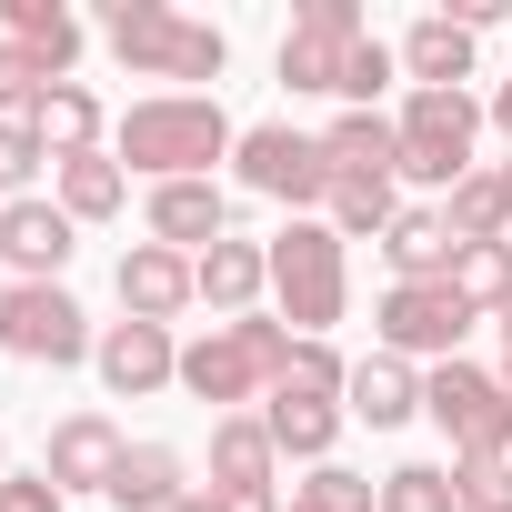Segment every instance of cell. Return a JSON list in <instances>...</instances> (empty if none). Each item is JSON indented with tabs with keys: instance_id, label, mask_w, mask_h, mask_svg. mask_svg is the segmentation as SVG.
I'll list each match as a JSON object with an SVG mask.
<instances>
[{
	"instance_id": "30bf717a",
	"label": "cell",
	"mask_w": 512,
	"mask_h": 512,
	"mask_svg": "<svg viewBox=\"0 0 512 512\" xmlns=\"http://www.w3.org/2000/svg\"><path fill=\"white\" fill-rule=\"evenodd\" d=\"M372 31H362V11L352 0H312V11L282 31V81L292 91H332L342 101V71H352V51H362Z\"/></svg>"
},
{
	"instance_id": "3957f363",
	"label": "cell",
	"mask_w": 512,
	"mask_h": 512,
	"mask_svg": "<svg viewBox=\"0 0 512 512\" xmlns=\"http://www.w3.org/2000/svg\"><path fill=\"white\" fill-rule=\"evenodd\" d=\"M101 41L141 71V81H221L231 71V41L191 11H171V0H111L101 11Z\"/></svg>"
},
{
	"instance_id": "4fadbf2b",
	"label": "cell",
	"mask_w": 512,
	"mask_h": 512,
	"mask_svg": "<svg viewBox=\"0 0 512 512\" xmlns=\"http://www.w3.org/2000/svg\"><path fill=\"white\" fill-rule=\"evenodd\" d=\"M71 251H81V221L61 201H11L0 211V262H11L21 282H61Z\"/></svg>"
},
{
	"instance_id": "60d3db41",
	"label": "cell",
	"mask_w": 512,
	"mask_h": 512,
	"mask_svg": "<svg viewBox=\"0 0 512 512\" xmlns=\"http://www.w3.org/2000/svg\"><path fill=\"white\" fill-rule=\"evenodd\" d=\"M0 482H11V442H0Z\"/></svg>"
},
{
	"instance_id": "7c38bea8",
	"label": "cell",
	"mask_w": 512,
	"mask_h": 512,
	"mask_svg": "<svg viewBox=\"0 0 512 512\" xmlns=\"http://www.w3.org/2000/svg\"><path fill=\"white\" fill-rule=\"evenodd\" d=\"M91 362H101V392H111V402H141V392L181 382V342H171L161 322H111Z\"/></svg>"
},
{
	"instance_id": "9c48e42d",
	"label": "cell",
	"mask_w": 512,
	"mask_h": 512,
	"mask_svg": "<svg viewBox=\"0 0 512 512\" xmlns=\"http://www.w3.org/2000/svg\"><path fill=\"white\" fill-rule=\"evenodd\" d=\"M462 332H472V302L452 282H392L382 292V352H402V362H462Z\"/></svg>"
},
{
	"instance_id": "ba28073f",
	"label": "cell",
	"mask_w": 512,
	"mask_h": 512,
	"mask_svg": "<svg viewBox=\"0 0 512 512\" xmlns=\"http://www.w3.org/2000/svg\"><path fill=\"white\" fill-rule=\"evenodd\" d=\"M231 161H241V191H262V201H292V211H322V201H332V161H322V141L292 131V121H251Z\"/></svg>"
},
{
	"instance_id": "8d00e7d4",
	"label": "cell",
	"mask_w": 512,
	"mask_h": 512,
	"mask_svg": "<svg viewBox=\"0 0 512 512\" xmlns=\"http://www.w3.org/2000/svg\"><path fill=\"white\" fill-rule=\"evenodd\" d=\"M0 512H71V492L51 472H11V482H0Z\"/></svg>"
},
{
	"instance_id": "ffe728a7",
	"label": "cell",
	"mask_w": 512,
	"mask_h": 512,
	"mask_svg": "<svg viewBox=\"0 0 512 512\" xmlns=\"http://www.w3.org/2000/svg\"><path fill=\"white\" fill-rule=\"evenodd\" d=\"M342 412H352V422H372V432H392V422H412V412H422V372H412L402 352H372V362H352Z\"/></svg>"
},
{
	"instance_id": "d6986e66",
	"label": "cell",
	"mask_w": 512,
	"mask_h": 512,
	"mask_svg": "<svg viewBox=\"0 0 512 512\" xmlns=\"http://www.w3.org/2000/svg\"><path fill=\"white\" fill-rule=\"evenodd\" d=\"M402 71H412V91H462L472 81V31L452 11H422L402 31Z\"/></svg>"
},
{
	"instance_id": "ab89813d",
	"label": "cell",
	"mask_w": 512,
	"mask_h": 512,
	"mask_svg": "<svg viewBox=\"0 0 512 512\" xmlns=\"http://www.w3.org/2000/svg\"><path fill=\"white\" fill-rule=\"evenodd\" d=\"M171 512H221V492H211V482H201V492H181V502H171Z\"/></svg>"
},
{
	"instance_id": "7402d4cb",
	"label": "cell",
	"mask_w": 512,
	"mask_h": 512,
	"mask_svg": "<svg viewBox=\"0 0 512 512\" xmlns=\"http://www.w3.org/2000/svg\"><path fill=\"white\" fill-rule=\"evenodd\" d=\"M31 131H41V151H51V171H61V161L101 151V101H91L81 81H51V91H41V111H31Z\"/></svg>"
},
{
	"instance_id": "5bb4252c",
	"label": "cell",
	"mask_w": 512,
	"mask_h": 512,
	"mask_svg": "<svg viewBox=\"0 0 512 512\" xmlns=\"http://www.w3.org/2000/svg\"><path fill=\"white\" fill-rule=\"evenodd\" d=\"M151 241L201 262L211 241H231V201H221L211 181H151Z\"/></svg>"
},
{
	"instance_id": "5b68a950",
	"label": "cell",
	"mask_w": 512,
	"mask_h": 512,
	"mask_svg": "<svg viewBox=\"0 0 512 512\" xmlns=\"http://www.w3.org/2000/svg\"><path fill=\"white\" fill-rule=\"evenodd\" d=\"M482 121H492V111H482L472 91H412V101H402V121H392V131H402V181L452 191L462 171H482V161H472Z\"/></svg>"
},
{
	"instance_id": "f35d334b",
	"label": "cell",
	"mask_w": 512,
	"mask_h": 512,
	"mask_svg": "<svg viewBox=\"0 0 512 512\" xmlns=\"http://www.w3.org/2000/svg\"><path fill=\"white\" fill-rule=\"evenodd\" d=\"M492 131L512 141V71H502V91H492Z\"/></svg>"
},
{
	"instance_id": "603a6c76",
	"label": "cell",
	"mask_w": 512,
	"mask_h": 512,
	"mask_svg": "<svg viewBox=\"0 0 512 512\" xmlns=\"http://www.w3.org/2000/svg\"><path fill=\"white\" fill-rule=\"evenodd\" d=\"M181 472H191V462H181L171 442H131V452H121V472H111V502H121V512H171V502L191 492Z\"/></svg>"
},
{
	"instance_id": "277c9868",
	"label": "cell",
	"mask_w": 512,
	"mask_h": 512,
	"mask_svg": "<svg viewBox=\"0 0 512 512\" xmlns=\"http://www.w3.org/2000/svg\"><path fill=\"white\" fill-rule=\"evenodd\" d=\"M272 302H282V322H292L302 342H322V332L342 322L352 272H342V231H332V221H292V231H272Z\"/></svg>"
},
{
	"instance_id": "e575fe53",
	"label": "cell",
	"mask_w": 512,
	"mask_h": 512,
	"mask_svg": "<svg viewBox=\"0 0 512 512\" xmlns=\"http://www.w3.org/2000/svg\"><path fill=\"white\" fill-rule=\"evenodd\" d=\"M392 71H402V51H382V41H362V51H352V71H342V101H352V111H372Z\"/></svg>"
},
{
	"instance_id": "52a82bcc",
	"label": "cell",
	"mask_w": 512,
	"mask_h": 512,
	"mask_svg": "<svg viewBox=\"0 0 512 512\" xmlns=\"http://www.w3.org/2000/svg\"><path fill=\"white\" fill-rule=\"evenodd\" d=\"M0 352L41 362V372H71V362L101 352V332H91V312L61 282H11V292H0Z\"/></svg>"
},
{
	"instance_id": "d6a6232c",
	"label": "cell",
	"mask_w": 512,
	"mask_h": 512,
	"mask_svg": "<svg viewBox=\"0 0 512 512\" xmlns=\"http://www.w3.org/2000/svg\"><path fill=\"white\" fill-rule=\"evenodd\" d=\"M382 512H462V502H452L442 462H402V472H382Z\"/></svg>"
},
{
	"instance_id": "7bdbcfd3",
	"label": "cell",
	"mask_w": 512,
	"mask_h": 512,
	"mask_svg": "<svg viewBox=\"0 0 512 512\" xmlns=\"http://www.w3.org/2000/svg\"><path fill=\"white\" fill-rule=\"evenodd\" d=\"M502 201H512V161H502Z\"/></svg>"
},
{
	"instance_id": "2e32d148",
	"label": "cell",
	"mask_w": 512,
	"mask_h": 512,
	"mask_svg": "<svg viewBox=\"0 0 512 512\" xmlns=\"http://www.w3.org/2000/svg\"><path fill=\"white\" fill-rule=\"evenodd\" d=\"M191 282H201V302H211L221 322H241L251 302L272 292V241H211L201 262H191Z\"/></svg>"
},
{
	"instance_id": "cb8c5ba5",
	"label": "cell",
	"mask_w": 512,
	"mask_h": 512,
	"mask_svg": "<svg viewBox=\"0 0 512 512\" xmlns=\"http://www.w3.org/2000/svg\"><path fill=\"white\" fill-rule=\"evenodd\" d=\"M262 422H272V442H282L292 462H332V442H342V422H352V412H342V402H302V392H272V412H262Z\"/></svg>"
},
{
	"instance_id": "4316f807",
	"label": "cell",
	"mask_w": 512,
	"mask_h": 512,
	"mask_svg": "<svg viewBox=\"0 0 512 512\" xmlns=\"http://www.w3.org/2000/svg\"><path fill=\"white\" fill-rule=\"evenodd\" d=\"M131 201V171L111 161V151H81V161H61V211L71 221H111Z\"/></svg>"
},
{
	"instance_id": "1f68e13d",
	"label": "cell",
	"mask_w": 512,
	"mask_h": 512,
	"mask_svg": "<svg viewBox=\"0 0 512 512\" xmlns=\"http://www.w3.org/2000/svg\"><path fill=\"white\" fill-rule=\"evenodd\" d=\"M282 392H302V402H342V392H352V362H342L332 342H292V372H282Z\"/></svg>"
},
{
	"instance_id": "6da1fadb",
	"label": "cell",
	"mask_w": 512,
	"mask_h": 512,
	"mask_svg": "<svg viewBox=\"0 0 512 512\" xmlns=\"http://www.w3.org/2000/svg\"><path fill=\"white\" fill-rule=\"evenodd\" d=\"M221 151H241V131H231V111H221L211 91L131 101V121H121V141H111V161H121V171H151V181H211Z\"/></svg>"
},
{
	"instance_id": "74e56055",
	"label": "cell",
	"mask_w": 512,
	"mask_h": 512,
	"mask_svg": "<svg viewBox=\"0 0 512 512\" xmlns=\"http://www.w3.org/2000/svg\"><path fill=\"white\" fill-rule=\"evenodd\" d=\"M221 512H282L272 492H221Z\"/></svg>"
},
{
	"instance_id": "f546056e",
	"label": "cell",
	"mask_w": 512,
	"mask_h": 512,
	"mask_svg": "<svg viewBox=\"0 0 512 512\" xmlns=\"http://www.w3.org/2000/svg\"><path fill=\"white\" fill-rule=\"evenodd\" d=\"M292 512H382V482H362V472L322 462L312 482H292Z\"/></svg>"
},
{
	"instance_id": "8992f818",
	"label": "cell",
	"mask_w": 512,
	"mask_h": 512,
	"mask_svg": "<svg viewBox=\"0 0 512 512\" xmlns=\"http://www.w3.org/2000/svg\"><path fill=\"white\" fill-rule=\"evenodd\" d=\"M422 412L452 432L462 462H512V392H502V372L432 362V372H422Z\"/></svg>"
},
{
	"instance_id": "44dd1931",
	"label": "cell",
	"mask_w": 512,
	"mask_h": 512,
	"mask_svg": "<svg viewBox=\"0 0 512 512\" xmlns=\"http://www.w3.org/2000/svg\"><path fill=\"white\" fill-rule=\"evenodd\" d=\"M452 221L442 211H392V231H382V262H392V282H442L452 272Z\"/></svg>"
},
{
	"instance_id": "b9f144b4",
	"label": "cell",
	"mask_w": 512,
	"mask_h": 512,
	"mask_svg": "<svg viewBox=\"0 0 512 512\" xmlns=\"http://www.w3.org/2000/svg\"><path fill=\"white\" fill-rule=\"evenodd\" d=\"M502 392H512V352H502Z\"/></svg>"
},
{
	"instance_id": "d4e9b609",
	"label": "cell",
	"mask_w": 512,
	"mask_h": 512,
	"mask_svg": "<svg viewBox=\"0 0 512 512\" xmlns=\"http://www.w3.org/2000/svg\"><path fill=\"white\" fill-rule=\"evenodd\" d=\"M0 21H11V41H21V51H41L61 81H71V61H81V41H91V31L61 11V0H0Z\"/></svg>"
},
{
	"instance_id": "f1b7e54d",
	"label": "cell",
	"mask_w": 512,
	"mask_h": 512,
	"mask_svg": "<svg viewBox=\"0 0 512 512\" xmlns=\"http://www.w3.org/2000/svg\"><path fill=\"white\" fill-rule=\"evenodd\" d=\"M322 211H332V231H342V241H372V231H392V211H402V201H392V181H332V201H322Z\"/></svg>"
},
{
	"instance_id": "484cf974",
	"label": "cell",
	"mask_w": 512,
	"mask_h": 512,
	"mask_svg": "<svg viewBox=\"0 0 512 512\" xmlns=\"http://www.w3.org/2000/svg\"><path fill=\"white\" fill-rule=\"evenodd\" d=\"M442 221L452 241H512V201H502V171H462L442 191Z\"/></svg>"
},
{
	"instance_id": "7a4b0ae2",
	"label": "cell",
	"mask_w": 512,
	"mask_h": 512,
	"mask_svg": "<svg viewBox=\"0 0 512 512\" xmlns=\"http://www.w3.org/2000/svg\"><path fill=\"white\" fill-rule=\"evenodd\" d=\"M292 322H272V312H241V322H211L201 342H181V392L191 402H211V422L221 412H241L251 392H282V372H292Z\"/></svg>"
},
{
	"instance_id": "ac0fdd59",
	"label": "cell",
	"mask_w": 512,
	"mask_h": 512,
	"mask_svg": "<svg viewBox=\"0 0 512 512\" xmlns=\"http://www.w3.org/2000/svg\"><path fill=\"white\" fill-rule=\"evenodd\" d=\"M322 161H332V181H402V131L382 111H342L322 131Z\"/></svg>"
},
{
	"instance_id": "9a60e30c",
	"label": "cell",
	"mask_w": 512,
	"mask_h": 512,
	"mask_svg": "<svg viewBox=\"0 0 512 512\" xmlns=\"http://www.w3.org/2000/svg\"><path fill=\"white\" fill-rule=\"evenodd\" d=\"M121 452H131V442L111 432V412H71V422L51 432V462H41V472H51L61 492H111Z\"/></svg>"
},
{
	"instance_id": "d590c367",
	"label": "cell",
	"mask_w": 512,
	"mask_h": 512,
	"mask_svg": "<svg viewBox=\"0 0 512 512\" xmlns=\"http://www.w3.org/2000/svg\"><path fill=\"white\" fill-rule=\"evenodd\" d=\"M41 161H51V151H41V131H31V121H0V191H21Z\"/></svg>"
},
{
	"instance_id": "8fae6325",
	"label": "cell",
	"mask_w": 512,
	"mask_h": 512,
	"mask_svg": "<svg viewBox=\"0 0 512 512\" xmlns=\"http://www.w3.org/2000/svg\"><path fill=\"white\" fill-rule=\"evenodd\" d=\"M201 302V282H191V251H161V241H131L121 251V322H181Z\"/></svg>"
},
{
	"instance_id": "e0dca14e",
	"label": "cell",
	"mask_w": 512,
	"mask_h": 512,
	"mask_svg": "<svg viewBox=\"0 0 512 512\" xmlns=\"http://www.w3.org/2000/svg\"><path fill=\"white\" fill-rule=\"evenodd\" d=\"M272 462H282V442H272L262 412H221L211 422V492H272Z\"/></svg>"
},
{
	"instance_id": "83f0119b",
	"label": "cell",
	"mask_w": 512,
	"mask_h": 512,
	"mask_svg": "<svg viewBox=\"0 0 512 512\" xmlns=\"http://www.w3.org/2000/svg\"><path fill=\"white\" fill-rule=\"evenodd\" d=\"M442 282H452L472 312H512V241H462Z\"/></svg>"
},
{
	"instance_id": "836d02e7",
	"label": "cell",
	"mask_w": 512,
	"mask_h": 512,
	"mask_svg": "<svg viewBox=\"0 0 512 512\" xmlns=\"http://www.w3.org/2000/svg\"><path fill=\"white\" fill-rule=\"evenodd\" d=\"M452 502L462 512H512V462H452Z\"/></svg>"
},
{
	"instance_id": "4dcf8cb0",
	"label": "cell",
	"mask_w": 512,
	"mask_h": 512,
	"mask_svg": "<svg viewBox=\"0 0 512 512\" xmlns=\"http://www.w3.org/2000/svg\"><path fill=\"white\" fill-rule=\"evenodd\" d=\"M51 81H61V71H51L41 51H21V41H0V121H31Z\"/></svg>"
}]
</instances>
